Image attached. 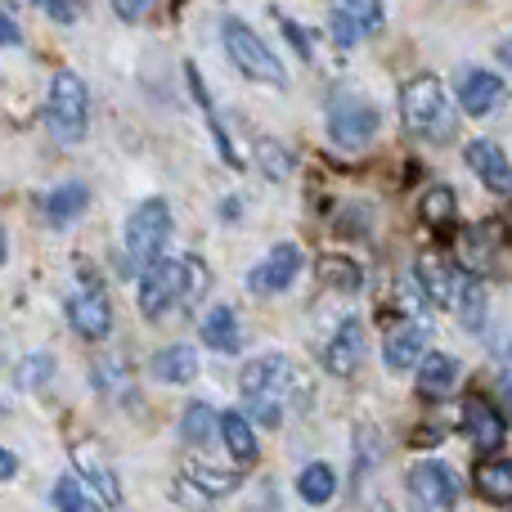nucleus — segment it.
Returning a JSON list of instances; mask_svg holds the SVG:
<instances>
[{"label":"nucleus","instance_id":"f257e3e1","mask_svg":"<svg viewBox=\"0 0 512 512\" xmlns=\"http://www.w3.org/2000/svg\"><path fill=\"white\" fill-rule=\"evenodd\" d=\"M292 400H306V382L288 355H256L243 369V405L252 423L279 427Z\"/></svg>","mask_w":512,"mask_h":512},{"label":"nucleus","instance_id":"f03ea898","mask_svg":"<svg viewBox=\"0 0 512 512\" xmlns=\"http://www.w3.org/2000/svg\"><path fill=\"white\" fill-rule=\"evenodd\" d=\"M400 117L414 135L423 140H450L454 135V108L450 95L436 77H414L405 90H400Z\"/></svg>","mask_w":512,"mask_h":512},{"label":"nucleus","instance_id":"7ed1b4c3","mask_svg":"<svg viewBox=\"0 0 512 512\" xmlns=\"http://www.w3.org/2000/svg\"><path fill=\"white\" fill-rule=\"evenodd\" d=\"M167 239H171V207L162 198L140 203L131 212V221H126V270L122 274L153 265L162 256V248H167Z\"/></svg>","mask_w":512,"mask_h":512},{"label":"nucleus","instance_id":"20e7f679","mask_svg":"<svg viewBox=\"0 0 512 512\" xmlns=\"http://www.w3.org/2000/svg\"><path fill=\"white\" fill-rule=\"evenodd\" d=\"M50 131L59 144H77L86 140V117H90V99H86V81L77 72H54L50 81Z\"/></svg>","mask_w":512,"mask_h":512},{"label":"nucleus","instance_id":"39448f33","mask_svg":"<svg viewBox=\"0 0 512 512\" xmlns=\"http://www.w3.org/2000/svg\"><path fill=\"white\" fill-rule=\"evenodd\" d=\"M225 54H230V63L243 72V77L252 81H265V86H288V72H283V63L270 54V45L261 41V36L252 32L243 18H230L225 23Z\"/></svg>","mask_w":512,"mask_h":512},{"label":"nucleus","instance_id":"423d86ee","mask_svg":"<svg viewBox=\"0 0 512 512\" xmlns=\"http://www.w3.org/2000/svg\"><path fill=\"white\" fill-rule=\"evenodd\" d=\"M328 135H333L342 149H364V144L378 135V108L369 104L355 90H342L328 104Z\"/></svg>","mask_w":512,"mask_h":512},{"label":"nucleus","instance_id":"0eeeda50","mask_svg":"<svg viewBox=\"0 0 512 512\" xmlns=\"http://www.w3.org/2000/svg\"><path fill=\"white\" fill-rule=\"evenodd\" d=\"M405 481H409V499H414L418 512H450L459 504V477L436 459L414 463Z\"/></svg>","mask_w":512,"mask_h":512},{"label":"nucleus","instance_id":"6e6552de","mask_svg":"<svg viewBox=\"0 0 512 512\" xmlns=\"http://www.w3.org/2000/svg\"><path fill=\"white\" fill-rule=\"evenodd\" d=\"M180 297H185V261H167V256H158L153 265H144V274H140V310H144V319L167 315Z\"/></svg>","mask_w":512,"mask_h":512},{"label":"nucleus","instance_id":"1a4fd4ad","mask_svg":"<svg viewBox=\"0 0 512 512\" xmlns=\"http://www.w3.org/2000/svg\"><path fill=\"white\" fill-rule=\"evenodd\" d=\"M68 324L77 328V337H86V342H104L108 328H113V306H108L104 288L86 283V288L72 292L68 297Z\"/></svg>","mask_w":512,"mask_h":512},{"label":"nucleus","instance_id":"9d476101","mask_svg":"<svg viewBox=\"0 0 512 512\" xmlns=\"http://www.w3.org/2000/svg\"><path fill=\"white\" fill-rule=\"evenodd\" d=\"M414 279H418V288H423V297L432 301V306H445V310H450V306H454V297H459L463 270H459V265L445 261L441 252H427V256H418Z\"/></svg>","mask_w":512,"mask_h":512},{"label":"nucleus","instance_id":"9b49d317","mask_svg":"<svg viewBox=\"0 0 512 512\" xmlns=\"http://www.w3.org/2000/svg\"><path fill=\"white\" fill-rule=\"evenodd\" d=\"M297 270H301V252L292 248V243H279V248H270V256L248 274V288L261 292V297H274V292H283L297 279Z\"/></svg>","mask_w":512,"mask_h":512},{"label":"nucleus","instance_id":"f8f14e48","mask_svg":"<svg viewBox=\"0 0 512 512\" xmlns=\"http://www.w3.org/2000/svg\"><path fill=\"white\" fill-rule=\"evenodd\" d=\"M463 158H468V167L477 171V180L490 189V194L512 198V167H508L504 149H499L495 140H472L468 149H463Z\"/></svg>","mask_w":512,"mask_h":512},{"label":"nucleus","instance_id":"ddd939ff","mask_svg":"<svg viewBox=\"0 0 512 512\" xmlns=\"http://www.w3.org/2000/svg\"><path fill=\"white\" fill-rule=\"evenodd\" d=\"M463 432H468V441L477 450H499L508 427H504V414L486 396H468L463 400Z\"/></svg>","mask_w":512,"mask_h":512},{"label":"nucleus","instance_id":"4468645a","mask_svg":"<svg viewBox=\"0 0 512 512\" xmlns=\"http://www.w3.org/2000/svg\"><path fill=\"white\" fill-rule=\"evenodd\" d=\"M382 355H387V364L396 373L414 369V364L427 355V324L423 319H400V324L387 333V342H382Z\"/></svg>","mask_w":512,"mask_h":512},{"label":"nucleus","instance_id":"2eb2a0df","mask_svg":"<svg viewBox=\"0 0 512 512\" xmlns=\"http://www.w3.org/2000/svg\"><path fill=\"white\" fill-rule=\"evenodd\" d=\"M499 234L504 230H490V225H472V230H459V243H454V256H459V270L463 274H486L495 265V248H499Z\"/></svg>","mask_w":512,"mask_h":512},{"label":"nucleus","instance_id":"dca6fc26","mask_svg":"<svg viewBox=\"0 0 512 512\" xmlns=\"http://www.w3.org/2000/svg\"><path fill=\"white\" fill-rule=\"evenodd\" d=\"M459 104H463V113H472V117L495 113V108L504 104V81H499L495 72L468 68L459 77Z\"/></svg>","mask_w":512,"mask_h":512},{"label":"nucleus","instance_id":"f3484780","mask_svg":"<svg viewBox=\"0 0 512 512\" xmlns=\"http://www.w3.org/2000/svg\"><path fill=\"white\" fill-rule=\"evenodd\" d=\"M360 360H364V324L360 319H342L333 342H328V351H324V364L337 373V378H346V373H355Z\"/></svg>","mask_w":512,"mask_h":512},{"label":"nucleus","instance_id":"a211bd4d","mask_svg":"<svg viewBox=\"0 0 512 512\" xmlns=\"http://www.w3.org/2000/svg\"><path fill=\"white\" fill-rule=\"evenodd\" d=\"M454 387H459V360H450L441 351H427L418 360V391L423 396H450Z\"/></svg>","mask_w":512,"mask_h":512},{"label":"nucleus","instance_id":"6ab92c4d","mask_svg":"<svg viewBox=\"0 0 512 512\" xmlns=\"http://www.w3.org/2000/svg\"><path fill=\"white\" fill-rule=\"evenodd\" d=\"M153 378L158 382H171V387H180V382H194L198 378V351L194 346H162L158 355H153Z\"/></svg>","mask_w":512,"mask_h":512},{"label":"nucleus","instance_id":"aec40b11","mask_svg":"<svg viewBox=\"0 0 512 512\" xmlns=\"http://www.w3.org/2000/svg\"><path fill=\"white\" fill-rule=\"evenodd\" d=\"M72 463H77V477L86 481L90 490H95L104 508H113L117 499H122V486H117V477H113V472H108L90 450H72Z\"/></svg>","mask_w":512,"mask_h":512},{"label":"nucleus","instance_id":"412c9836","mask_svg":"<svg viewBox=\"0 0 512 512\" xmlns=\"http://www.w3.org/2000/svg\"><path fill=\"white\" fill-rule=\"evenodd\" d=\"M472 481H477L481 499H490V504H512V459H486V463H477Z\"/></svg>","mask_w":512,"mask_h":512},{"label":"nucleus","instance_id":"4be33fe9","mask_svg":"<svg viewBox=\"0 0 512 512\" xmlns=\"http://www.w3.org/2000/svg\"><path fill=\"white\" fill-rule=\"evenodd\" d=\"M203 342L221 355H234L239 351V319H234L230 306H212L203 319Z\"/></svg>","mask_w":512,"mask_h":512},{"label":"nucleus","instance_id":"5701e85b","mask_svg":"<svg viewBox=\"0 0 512 512\" xmlns=\"http://www.w3.org/2000/svg\"><path fill=\"white\" fill-rule=\"evenodd\" d=\"M454 310H459V324L463 328H472V333H481V328H486V283H481L477 274H463L459 297H454Z\"/></svg>","mask_w":512,"mask_h":512},{"label":"nucleus","instance_id":"b1692460","mask_svg":"<svg viewBox=\"0 0 512 512\" xmlns=\"http://www.w3.org/2000/svg\"><path fill=\"white\" fill-rule=\"evenodd\" d=\"M418 212H423V225L427 230H450L454 221H459V198H454V189L450 185H432L423 194V207H418Z\"/></svg>","mask_w":512,"mask_h":512},{"label":"nucleus","instance_id":"393cba45","mask_svg":"<svg viewBox=\"0 0 512 512\" xmlns=\"http://www.w3.org/2000/svg\"><path fill=\"white\" fill-rule=\"evenodd\" d=\"M221 441H225V450H230L239 463L256 459V432H252V418L248 414H221Z\"/></svg>","mask_w":512,"mask_h":512},{"label":"nucleus","instance_id":"a878e982","mask_svg":"<svg viewBox=\"0 0 512 512\" xmlns=\"http://www.w3.org/2000/svg\"><path fill=\"white\" fill-rule=\"evenodd\" d=\"M54 508L59 512H104L99 495L81 477H59L54 481Z\"/></svg>","mask_w":512,"mask_h":512},{"label":"nucleus","instance_id":"bb28decb","mask_svg":"<svg viewBox=\"0 0 512 512\" xmlns=\"http://www.w3.org/2000/svg\"><path fill=\"white\" fill-rule=\"evenodd\" d=\"M86 185H59L50 198H45V216H50V225H68L77 221L81 212H86Z\"/></svg>","mask_w":512,"mask_h":512},{"label":"nucleus","instance_id":"cd10ccee","mask_svg":"<svg viewBox=\"0 0 512 512\" xmlns=\"http://www.w3.org/2000/svg\"><path fill=\"white\" fill-rule=\"evenodd\" d=\"M297 495L306 499V504H328V499L337 495V477H333V468L328 463H310V468H301V477H297Z\"/></svg>","mask_w":512,"mask_h":512},{"label":"nucleus","instance_id":"c85d7f7f","mask_svg":"<svg viewBox=\"0 0 512 512\" xmlns=\"http://www.w3.org/2000/svg\"><path fill=\"white\" fill-rule=\"evenodd\" d=\"M319 279H324L328 288H337V292H360L364 288L360 265L346 261V256H324V261H319Z\"/></svg>","mask_w":512,"mask_h":512},{"label":"nucleus","instance_id":"c756f323","mask_svg":"<svg viewBox=\"0 0 512 512\" xmlns=\"http://www.w3.org/2000/svg\"><path fill=\"white\" fill-rule=\"evenodd\" d=\"M216 409L212 405H203V400H194V405L185 409V418H180V436H185L189 445H207L212 441V432H216Z\"/></svg>","mask_w":512,"mask_h":512},{"label":"nucleus","instance_id":"7c9ffc66","mask_svg":"<svg viewBox=\"0 0 512 512\" xmlns=\"http://www.w3.org/2000/svg\"><path fill=\"white\" fill-rule=\"evenodd\" d=\"M337 18H351L364 36H373L382 27V0H328Z\"/></svg>","mask_w":512,"mask_h":512},{"label":"nucleus","instance_id":"2f4dec72","mask_svg":"<svg viewBox=\"0 0 512 512\" xmlns=\"http://www.w3.org/2000/svg\"><path fill=\"white\" fill-rule=\"evenodd\" d=\"M185 477L194 481V486L203 490L207 499H221V495H230V490L239 486V477H234V472H216V468H203V463H194Z\"/></svg>","mask_w":512,"mask_h":512},{"label":"nucleus","instance_id":"473e14b6","mask_svg":"<svg viewBox=\"0 0 512 512\" xmlns=\"http://www.w3.org/2000/svg\"><path fill=\"white\" fill-rule=\"evenodd\" d=\"M50 373H54V360H50V355H32V360H23V364H18L14 382H18V387H23V391H32V387H41V382L50 378Z\"/></svg>","mask_w":512,"mask_h":512},{"label":"nucleus","instance_id":"72a5a7b5","mask_svg":"<svg viewBox=\"0 0 512 512\" xmlns=\"http://www.w3.org/2000/svg\"><path fill=\"white\" fill-rule=\"evenodd\" d=\"M189 86H194L198 104L207 108V117H212V104H207V90H203V81H198V72H194V68H189ZM212 131H216V140H221V153H225V158H230V167H239V162H234V149H230V140H225V135H221V126H212Z\"/></svg>","mask_w":512,"mask_h":512},{"label":"nucleus","instance_id":"f704fd0d","mask_svg":"<svg viewBox=\"0 0 512 512\" xmlns=\"http://www.w3.org/2000/svg\"><path fill=\"white\" fill-rule=\"evenodd\" d=\"M36 5H41L50 18H59V23H77V18H81L77 0H36Z\"/></svg>","mask_w":512,"mask_h":512},{"label":"nucleus","instance_id":"c9c22d12","mask_svg":"<svg viewBox=\"0 0 512 512\" xmlns=\"http://www.w3.org/2000/svg\"><path fill=\"white\" fill-rule=\"evenodd\" d=\"M499 391H504V405L512 409V342L499 355Z\"/></svg>","mask_w":512,"mask_h":512},{"label":"nucleus","instance_id":"e433bc0d","mask_svg":"<svg viewBox=\"0 0 512 512\" xmlns=\"http://www.w3.org/2000/svg\"><path fill=\"white\" fill-rule=\"evenodd\" d=\"M261 158H270V176H288V153H283V149L261 144Z\"/></svg>","mask_w":512,"mask_h":512},{"label":"nucleus","instance_id":"4c0bfd02","mask_svg":"<svg viewBox=\"0 0 512 512\" xmlns=\"http://www.w3.org/2000/svg\"><path fill=\"white\" fill-rule=\"evenodd\" d=\"M144 5H149V0H113V14L126 18V23H135V18L144 14Z\"/></svg>","mask_w":512,"mask_h":512},{"label":"nucleus","instance_id":"58836bf2","mask_svg":"<svg viewBox=\"0 0 512 512\" xmlns=\"http://www.w3.org/2000/svg\"><path fill=\"white\" fill-rule=\"evenodd\" d=\"M5 45H18V23L9 14H0V50H5Z\"/></svg>","mask_w":512,"mask_h":512},{"label":"nucleus","instance_id":"ea45409f","mask_svg":"<svg viewBox=\"0 0 512 512\" xmlns=\"http://www.w3.org/2000/svg\"><path fill=\"white\" fill-rule=\"evenodd\" d=\"M14 468H18V463H14V454H9L5 445H0V481H9V477H14Z\"/></svg>","mask_w":512,"mask_h":512},{"label":"nucleus","instance_id":"a19ab883","mask_svg":"<svg viewBox=\"0 0 512 512\" xmlns=\"http://www.w3.org/2000/svg\"><path fill=\"white\" fill-rule=\"evenodd\" d=\"M499 59H504V68H512V36H508L504 45H499Z\"/></svg>","mask_w":512,"mask_h":512},{"label":"nucleus","instance_id":"79ce46f5","mask_svg":"<svg viewBox=\"0 0 512 512\" xmlns=\"http://www.w3.org/2000/svg\"><path fill=\"white\" fill-rule=\"evenodd\" d=\"M504 234H512V207H508V216H504V225H499Z\"/></svg>","mask_w":512,"mask_h":512},{"label":"nucleus","instance_id":"37998d69","mask_svg":"<svg viewBox=\"0 0 512 512\" xmlns=\"http://www.w3.org/2000/svg\"><path fill=\"white\" fill-rule=\"evenodd\" d=\"M0 261H5V230H0Z\"/></svg>","mask_w":512,"mask_h":512},{"label":"nucleus","instance_id":"c03bdc74","mask_svg":"<svg viewBox=\"0 0 512 512\" xmlns=\"http://www.w3.org/2000/svg\"><path fill=\"white\" fill-rule=\"evenodd\" d=\"M0 418H5V400H0Z\"/></svg>","mask_w":512,"mask_h":512}]
</instances>
